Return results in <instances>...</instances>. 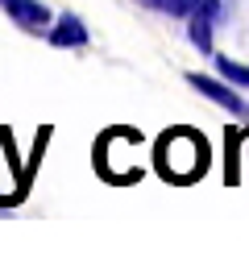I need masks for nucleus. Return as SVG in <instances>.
<instances>
[{"label": "nucleus", "mask_w": 249, "mask_h": 253, "mask_svg": "<svg viewBox=\"0 0 249 253\" xmlns=\"http://www.w3.org/2000/svg\"><path fill=\"white\" fill-rule=\"evenodd\" d=\"M204 162H208V154H204L200 133H191V129H174V133L162 137V145H158V166L166 170V178L187 183V178H195V174L204 170Z\"/></svg>", "instance_id": "obj_1"}, {"label": "nucleus", "mask_w": 249, "mask_h": 253, "mask_svg": "<svg viewBox=\"0 0 249 253\" xmlns=\"http://www.w3.org/2000/svg\"><path fill=\"white\" fill-rule=\"evenodd\" d=\"M220 0H200L191 13V25H187V34H191V42L200 46V54H212V29L220 25Z\"/></svg>", "instance_id": "obj_2"}, {"label": "nucleus", "mask_w": 249, "mask_h": 253, "mask_svg": "<svg viewBox=\"0 0 249 253\" xmlns=\"http://www.w3.org/2000/svg\"><path fill=\"white\" fill-rule=\"evenodd\" d=\"M187 83H191V87L200 91V96H208L212 104H220L224 112H233V117H249V104L237 96L233 87H224V83H216V79H208V75H191Z\"/></svg>", "instance_id": "obj_3"}, {"label": "nucleus", "mask_w": 249, "mask_h": 253, "mask_svg": "<svg viewBox=\"0 0 249 253\" xmlns=\"http://www.w3.org/2000/svg\"><path fill=\"white\" fill-rule=\"evenodd\" d=\"M0 4H4V13L13 17L21 29H29V34H42V29L50 25L46 4H38V0H0Z\"/></svg>", "instance_id": "obj_4"}, {"label": "nucleus", "mask_w": 249, "mask_h": 253, "mask_svg": "<svg viewBox=\"0 0 249 253\" xmlns=\"http://www.w3.org/2000/svg\"><path fill=\"white\" fill-rule=\"evenodd\" d=\"M50 42H54L58 50H75V46H87V25L75 17V13H62L58 25L50 29Z\"/></svg>", "instance_id": "obj_5"}, {"label": "nucleus", "mask_w": 249, "mask_h": 253, "mask_svg": "<svg viewBox=\"0 0 249 253\" xmlns=\"http://www.w3.org/2000/svg\"><path fill=\"white\" fill-rule=\"evenodd\" d=\"M216 71H220L224 79L241 83V87H249V67H241V62H228V58H216Z\"/></svg>", "instance_id": "obj_6"}, {"label": "nucleus", "mask_w": 249, "mask_h": 253, "mask_svg": "<svg viewBox=\"0 0 249 253\" xmlns=\"http://www.w3.org/2000/svg\"><path fill=\"white\" fill-rule=\"evenodd\" d=\"M154 8H162V13H174V17H191L195 13V0H150Z\"/></svg>", "instance_id": "obj_7"}]
</instances>
